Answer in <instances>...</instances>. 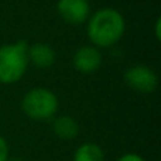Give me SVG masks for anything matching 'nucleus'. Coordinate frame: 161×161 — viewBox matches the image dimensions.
Returning <instances> with one entry per match:
<instances>
[{
	"instance_id": "1",
	"label": "nucleus",
	"mask_w": 161,
	"mask_h": 161,
	"mask_svg": "<svg viewBox=\"0 0 161 161\" xmlns=\"http://www.w3.org/2000/svg\"><path fill=\"white\" fill-rule=\"evenodd\" d=\"M125 33L126 20L117 8L102 7L91 13L86 20V36L91 44L99 50L114 47Z\"/></svg>"
},
{
	"instance_id": "2",
	"label": "nucleus",
	"mask_w": 161,
	"mask_h": 161,
	"mask_svg": "<svg viewBox=\"0 0 161 161\" xmlns=\"http://www.w3.org/2000/svg\"><path fill=\"white\" fill-rule=\"evenodd\" d=\"M28 44L23 40L0 45V83L14 85L20 82L30 67Z\"/></svg>"
},
{
	"instance_id": "3",
	"label": "nucleus",
	"mask_w": 161,
	"mask_h": 161,
	"mask_svg": "<svg viewBox=\"0 0 161 161\" xmlns=\"http://www.w3.org/2000/svg\"><path fill=\"white\" fill-rule=\"evenodd\" d=\"M20 108L28 119L36 122H48L58 113L59 99L51 89L37 86L24 93L20 102Z\"/></svg>"
},
{
	"instance_id": "4",
	"label": "nucleus",
	"mask_w": 161,
	"mask_h": 161,
	"mask_svg": "<svg viewBox=\"0 0 161 161\" xmlns=\"http://www.w3.org/2000/svg\"><path fill=\"white\" fill-rule=\"evenodd\" d=\"M123 80L131 89L142 95L154 93L158 88V75L153 68L144 64H134L123 74Z\"/></svg>"
},
{
	"instance_id": "5",
	"label": "nucleus",
	"mask_w": 161,
	"mask_h": 161,
	"mask_svg": "<svg viewBox=\"0 0 161 161\" xmlns=\"http://www.w3.org/2000/svg\"><path fill=\"white\" fill-rule=\"evenodd\" d=\"M57 13L69 25L85 24L92 10L89 0H57Z\"/></svg>"
},
{
	"instance_id": "6",
	"label": "nucleus",
	"mask_w": 161,
	"mask_h": 161,
	"mask_svg": "<svg viewBox=\"0 0 161 161\" xmlns=\"http://www.w3.org/2000/svg\"><path fill=\"white\" fill-rule=\"evenodd\" d=\"M103 64V55L99 48L92 44L80 45L75 50L72 55V65L76 72L83 75L95 74Z\"/></svg>"
},
{
	"instance_id": "7",
	"label": "nucleus",
	"mask_w": 161,
	"mask_h": 161,
	"mask_svg": "<svg viewBox=\"0 0 161 161\" xmlns=\"http://www.w3.org/2000/svg\"><path fill=\"white\" fill-rule=\"evenodd\" d=\"M28 64L38 69L51 68L57 61V53L53 45L47 42H34L28 45L27 50Z\"/></svg>"
},
{
	"instance_id": "8",
	"label": "nucleus",
	"mask_w": 161,
	"mask_h": 161,
	"mask_svg": "<svg viewBox=\"0 0 161 161\" xmlns=\"http://www.w3.org/2000/svg\"><path fill=\"white\" fill-rule=\"evenodd\" d=\"M53 133L57 139L62 140V142H71L75 140L80 133V126L69 114H59L53 119Z\"/></svg>"
},
{
	"instance_id": "9",
	"label": "nucleus",
	"mask_w": 161,
	"mask_h": 161,
	"mask_svg": "<svg viewBox=\"0 0 161 161\" xmlns=\"http://www.w3.org/2000/svg\"><path fill=\"white\" fill-rule=\"evenodd\" d=\"M106 154L99 144L92 142L82 143L74 153V161H105Z\"/></svg>"
},
{
	"instance_id": "10",
	"label": "nucleus",
	"mask_w": 161,
	"mask_h": 161,
	"mask_svg": "<svg viewBox=\"0 0 161 161\" xmlns=\"http://www.w3.org/2000/svg\"><path fill=\"white\" fill-rule=\"evenodd\" d=\"M10 157V150H8V144L3 136H0V161H7Z\"/></svg>"
},
{
	"instance_id": "11",
	"label": "nucleus",
	"mask_w": 161,
	"mask_h": 161,
	"mask_svg": "<svg viewBox=\"0 0 161 161\" xmlns=\"http://www.w3.org/2000/svg\"><path fill=\"white\" fill-rule=\"evenodd\" d=\"M116 161H146V160H144V157L137 154V153H125Z\"/></svg>"
},
{
	"instance_id": "12",
	"label": "nucleus",
	"mask_w": 161,
	"mask_h": 161,
	"mask_svg": "<svg viewBox=\"0 0 161 161\" xmlns=\"http://www.w3.org/2000/svg\"><path fill=\"white\" fill-rule=\"evenodd\" d=\"M161 19L160 17H157L156 21H154V37H156L157 41H160L161 40Z\"/></svg>"
},
{
	"instance_id": "13",
	"label": "nucleus",
	"mask_w": 161,
	"mask_h": 161,
	"mask_svg": "<svg viewBox=\"0 0 161 161\" xmlns=\"http://www.w3.org/2000/svg\"><path fill=\"white\" fill-rule=\"evenodd\" d=\"M7 161H25V160L21 158V157H8Z\"/></svg>"
}]
</instances>
